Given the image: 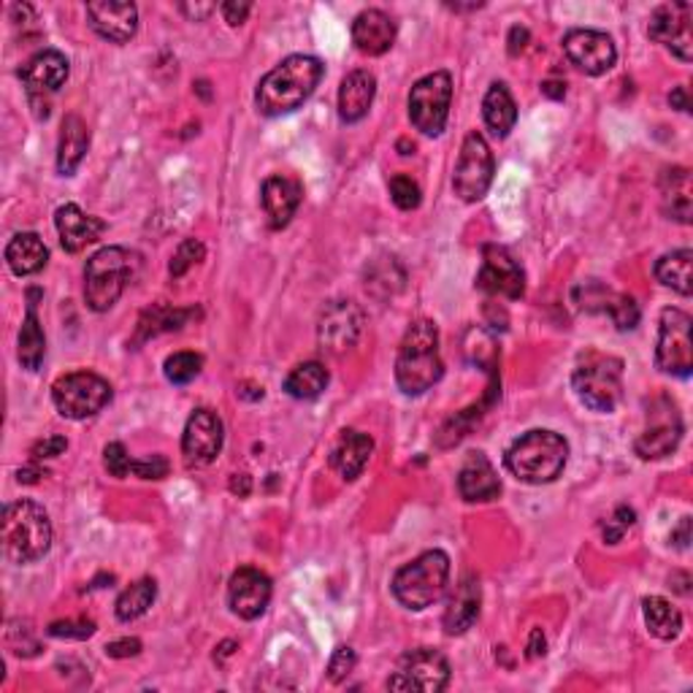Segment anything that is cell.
I'll return each mask as SVG.
<instances>
[{"label": "cell", "mask_w": 693, "mask_h": 693, "mask_svg": "<svg viewBox=\"0 0 693 693\" xmlns=\"http://www.w3.org/2000/svg\"><path fill=\"white\" fill-rule=\"evenodd\" d=\"M396 27L393 16L385 14L382 9H366L355 16L352 22V44L361 54L368 58H379V54L390 52L396 44Z\"/></svg>", "instance_id": "cell-23"}, {"label": "cell", "mask_w": 693, "mask_h": 693, "mask_svg": "<svg viewBox=\"0 0 693 693\" xmlns=\"http://www.w3.org/2000/svg\"><path fill=\"white\" fill-rule=\"evenodd\" d=\"M36 299L38 290H31L27 293L25 320H22L20 328V342H16V357H20L22 368H27V372H38L44 363V355H47V337H44L41 320L36 315Z\"/></svg>", "instance_id": "cell-29"}, {"label": "cell", "mask_w": 693, "mask_h": 693, "mask_svg": "<svg viewBox=\"0 0 693 693\" xmlns=\"http://www.w3.org/2000/svg\"><path fill=\"white\" fill-rule=\"evenodd\" d=\"M326 65L309 54H290L273 71H268L255 89V106L266 117H282L301 109L320 85Z\"/></svg>", "instance_id": "cell-1"}, {"label": "cell", "mask_w": 693, "mask_h": 693, "mask_svg": "<svg viewBox=\"0 0 693 693\" xmlns=\"http://www.w3.org/2000/svg\"><path fill=\"white\" fill-rule=\"evenodd\" d=\"M563 52H567L569 63L578 65L583 74L588 76H601L607 71H612L615 60H618V49L615 41L601 31H569L563 36Z\"/></svg>", "instance_id": "cell-17"}, {"label": "cell", "mask_w": 693, "mask_h": 693, "mask_svg": "<svg viewBox=\"0 0 693 693\" xmlns=\"http://www.w3.org/2000/svg\"><path fill=\"white\" fill-rule=\"evenodd\" d=\"M569 461V445L561 434L534 428L512 441L507 450L504 463L512 477L528 485L556 483Z\"/></svg>", "instance_id": "cell-3"}, {"label": "cell", "mask_w": 693, "mask_h": 693, "mask_svg": "<svg viewBox=\"0 0 693 693\" xmlns=\"http://www.w3.org/2000/svg\"><path fill=\"white\" fill-rule=\"evenodd\" d=\"M494 153L488 142L479 133H469L463 138L461 155H458L455 173H452V190L463 204H477L488 195L490 182H494Z\"/></svg>", "instance_id": "cell-9"}, {"label": "cell", "mask_w": 693, "mask_h": 693, "mask_svg": "<svg viewBox=\"0 0 693 693\" xmlns=\"http://www.w3.org/2000/svg\"><path fill=\"white\" fill-rule=\"evenodd\" d=\"M250 488H253V483H250L247 474H233L231 479V490L239 496H250Z\"/></svg>", "instance_id": "cell-58"}, {"label": "cell", "mask_w": 693, "mask_h": 693, "mask_svg": "<svg viewBox=\"0 0 693 693\" xmlns=\"http://www.w3.org/2000/svg\"><path fill=\"white\" fill-rule=\"evenodd\" d=\"M661 200H664V211H667L672 220L683 222L689 226L691 222V209H693V198H691V173L689 169H667L661 177Z\"/></svg>", "instance_id": "cell-33"}, {"label": "cell", "mask_w": 693, "mask_h": 693, "mask_svg": "<svg viewBox=\"0 0 693 693\" xmlns=\"http://www.w3.org/2000/svg\"><path fill=\"white\" fill-rule=\"evenodd\" d=\"M399 268L401 266L396 263V258H382L379 263H374L366 273V290H372L374 295H379V288H385L382 299L399 293V290L404 288V279H406L404 273H396L393 277V271H399Z\"/></svg>", "instance_id": "cell-39"}, {"label": "cell", "mask_w": 693, "mask_h": 693, "mask_svg": "<svg viewBox=\"0 0 693 693\" xmlns=\"http://www.w3.org/2000/svg\"><path fill=\"white\" fill-rule=\"evenodd\" d=\"M357 664V656L352 647H337L331 656V664H328V678H331V683H344L346 678H350V672L355 669Z\"/></svg>", "instance_id": "cell-48"}, {"label": "cell", "mask_w": 693, "mask_h": 693, "mask_svg": "<svg viewBox=\"0 0 693 693\" xmlns=\"http://www.w3.org/2000/svg\"><path fill=\"white\" fill-rule=\"evenodd\" d=\"M260 200L263 209L268 215V226L273 231L288 226L293 220V215L301 206V187L299 182L288 177H268L260 187Z\"/></svg>", "instance_id": "cell-25"}, {"label": "cell", "mask_w": 693, "mask_h": 693, "mask_svg": "<svg viewBox=\"0 0 693 693\" xmlns=\"http://www.w3.org/2000/svg\"><path fill=\"white\" fill-rule=\"evenodd\" d=\"M656 366L672 377H691L693 372V320L683 309H664L658 326Z\"/></svg>", "instance_id": "cell-11"}, {"label": "cell", "mask_w": 693, "mask_h": 693, "mask_svg": "<svg viewBox=\"0 0 693 693\" xmlns=\"http://www.w3.org/2000/svg\"><path fill=\"white\" fill-rule=\"evenodd\" d=\"M49 260L47 244L36 233H16L5 247V263L16 277H31L38 273Z\"/></svg>", "instance_id": "cell-31"}, {"label": "cell", "mask_w": 693, "mask_h": 693, "mask_svg": "<svg viewBox=\"0 0 693 693\" xmlns=\"http://www.w3.org/2000/svg\"><path fill=\"white\" fill-rule=\"evenodd\" d=\"M672 542H674V547H680V550H685V547H689V542H691V518L680 520L678 531H672Z\"/></svg>", "instance_id": "cell-55"}, {"label": "cell", "mask_w": 693, "mask_h": 693, "mask_svg": "<svg viewBox=\"0 0 693 693\" xmlns=\"http://www.w3.org/2000/svg\"><path fill=\"white\" fill-rule=\"evenodd\" d=\"M683 439V417H680L678 404L667 396L656 399L647 410L645 431L636 436L634 450L642 461H658L678 450Z\"/></svg>", "instance_id": "cell-13"}, {"label": "cell", "mask_w": 693, "mask_h": 693, "mask_svg": "<svg viewBox=\"0 0 693 693\" xmlns=\"http://www.w3.org/2000/svg\"><path fill=\"white\" fill-rule=\"evenodd\" d=\"M206 258V247L198 242V239H184L179 244L177 255L171 258V277H184L195 263H200Z\"/></svg>", "instance_id": "cell-44"}, {"label": "cell", "mask_w": 693, "mask_h": 693, "mask_svg": "<svg viewBox=\"0 0 693 693\" xmlns=\"http://www.w3.org/2000/svg\"><path fill=\"white\" fill-rule=\"evenodd\" d=\"M87 20L89 27L111 44L131 41L138 31V9L133 3L93 0V3H87Z\"/></svg>", "instance_id": "cell-21"}, {"label": "cell", "mask_w": 693, "mask_h": 693, "mask_svg": "<svg viewBox=\"0 0 693 693\" xmlns=\"http://www.w3.org/2000/svg\"><path fill=\"white\" fill-rule=\"evenodd\" d=\"M328 388V372L323 363L317 361H306L301 366H295L293 372L288 374L284 379V393L290 399H299V401H312Z\"/></svg>", "instance_id": "cell-36"}, {"label": "cell", "mask_w": 693, "mask_h": 693, "mask_svg": "<svg viewBox=\"0 0 693 693\" xmlns=\"http://www.w3.org/2000/svg\"><path fill=\"white\" fill-rule=\"evenodd\" d=\"M5 642H9L11 653L25 658L38 656V651H41V645H38L36 636H33V629L22 625V620H11L9 631H5Z\"/></svg>", "instance_id": "cell-43"}, {"label": "cell", "mask_w": 693, "mask_h": 693, "mask_svg": "<svg viewBox=\"0 0 693 693\" xmlns=\"http://www.w3.org/2000/svg\"><path fill=\"white\" fill-rule=\"evenodd\" d=\"M390 198H393V204L399 206V209L412 211L421 206L423 193L421 187H417L415 179L406 177V173H396V177L390 179Z\"/></svg>", "instance_id": "cell-42"}, {"label": "cell", "mask_w": 693, "mask_h": 693, "mask_svg": "<svg viewBox=\"0 0 693 693\" xmlns=\"http://www.w3.org/2000/svg\"><path fill=\"white\" fill-rule=\"evenodd\" d=\"M445 374L439 355V331L431 320H417L406 328L396 357V382L401 393L423 396Z\"/></svg>", "instance_id": "cell-2"}, {"label": "cell", "mask_w": 693, "mask_h": 693, "mask_svg": "<svg viewBox=\"0 0 693 693\" xmlns=\"http://www.w3.org/2000/svg\"><path fill=\"white\" fill-rule=\"evenodd\" d=\"M374 95H377V80L368 71H352L342 80L339 87V117L346 125L352 122H361L368 114L374 104Z\"/></svg>", "instance_id": "cell-27"}, {"label": "cell", "mask_w": 693, "mask_h": 693, "mask_svg": "<svg viewBox=\"0 0 693 693\" xmlns=\"http://www.w3.org/2000/svg\"><path fill=\"white\" fill-rule=\"evenodd\" d=\"M104 463H106V472H109L111 477L122 479L131 474L133 458L127 455V450L122 441H111V445H106V450H104Z\"/></svg>", "instance_id": "cell-46"}, {"label": "cell", "mask_w": 693, "mask_h": 693, "mask_svg": "<svg viewBox=\"0 0 693 693\" xmlns=\"http://www.w3.org/2000/svg\"><path fill=\"white\" fill-rule=\"evenodd\" d=\"M477 288L488 295L518 301L525 293V271L512 253L499 244H485L483 268L477 273Z\"/></svg>", "instance_id": "cell-15"}, {"label": "cell", "mask_w": 693, "mask_h": 693, "mask_svg": "<svg viewBox=\"0 0 693 693\" xmlns=\"http://www.w3.org/2000/svg\"><path fill=\"white\" fill-rule=\"evenodd\" d=\"M0 539H3V552L9 561H41L52 547V523H49L44 507H38L36 501H14V504H5L3 510Z\"/></svg>", "instance_id": "cell-4"}, {"label": "cell", "mask_w": 693, "mask_h": 693, "mask_svg": "<svg viewBox=\"0 0 693 693\" xmlns=\"http://www.w3.org/2000/svg\"><path fill=\"white\" fill-rule=\"evenodd\" d=\"M222 16H226V22L231 27H239L244 20L250 16V11H253V3H236V0H228V3L220 5Z\"/></svg>", "instance_id": "cell-51"}, {"label": "cell", "mask_w": 693, "mask_h": 693, "mask_svg": "<svg viewBox=\"0 0 693 693\" xmlns=\"http://www.w3.org/2000/svg\"><path fill=\"white\" fill-rule=\"evenodd\" d=\"M271 580L255 567H242L239 572H233L231 583H228V605L242 620L260 618L271 601Z\"/></svg>", "instance_id": "cell-20"}, {"label": "cell", "mask_w": 693, "mask_h": 693, "mask_svg": "<svg viewBox=\"0 0 693 693\" xmlns=\"http://www.w3.org/2000/svg\"><path fill=\"white\" fill-rule=\"evenodd\" d=\"M89 147V131L80 114H69L60 127V147H58V171L71 177L80 163L85 160Z\"/></svg>", "instance_id": "cell-30"}, {"label": "cell", "mask_w": 693, "mask_h": 693, "mask_svg": "<svg viewBox=\"0 0 693 693\" xmlns=\"http://www.w3.org/2000/svg\"><path fill=\"white\" fill-rule=\"evenodd\" d=\"M65 450H69V439H65V436H47V439H41L33 445L31 455L36 458V461H44V458L63 455Z\"/></svg>", "instance_id": "cell-50"}, {"label": "cell", "mask_w": 693, "mask_h": 693, "mask_svg": "<svg viewBox=\"0 0 693 693\" xmlns=\"http://www.w3.org/2000/svg\"><path fill=\"white\" fill-rule=\"evenodd\" d=\"M190 315H193V312L155 306V309H149L147 315L142 317V323H138V342H144V339L155 337V333L160 331H177V328L184 326V320H187Z\"/></svg>", "instance_id": "cell-38"}, {"label": "cell", "mask_w": 693, "mask_h": 693, "mask_svg": "<svg viewBox=\"0 0 693 693\" xmlns=\"http://www.w3.org/2000/svg\"><path fill=\"white\" fill-rule=\"evenodd\" d=\"M179 9H182L193 22H200V20H206L211 11H215V5H187L184 3V5H179Z\"/></svg>", "instance_id": "cell-56"}, {"label": "cell", "mask_w": 693, "mask_h": 693, "mask_svg": "<svg viewBox=\"0 0 693 693\" xmlns=\"http://www.w3.org/2000/svg\"><path fill=\"white\" fill-rule=\"evenodd\" d=\"M54 226H58L60 244L65 253L76 255L89 244L98 242L106 231V222L98 217H89L76 204H65L54 211Z\"/></svg>", "instance_id": "cell-24"}, {"label": "cell", "mask_w": 693, "mask_h": 693, "mask_svg": "<svg viewBox=\"0 0 693 693\" xmlns=\"http://www.w3.org/2000/svg\"><path fill=\"white\" fill-rule=\"evenodd\" d=\"M669 104L680 111H691V100H689V93H685V87L674 89V93L669 95Z\"/></svg>", "instance_id": "cell-57"}, {"label": "cell", "mask_w": 693, "mask_h": 693, "mask_svg": "<svg viewBox=\"0 0 693 693\" xmlns=\"http://www.w3.org/2000/svg\"><path fill=\"white\" fill-rule=\"evenodd\" d=\"M483 120L496 138H507L512 127H515L518 122L515 98H512V93L507 89V85H501V82L490 85L488 93H485Z\"/></svg>", "instance_id": "cell-32"}, {"label": "cell", "mask_w": 693, "mask_h": 693, "mask_svg": "<svg viewBox=\"0 0 693 693\" xmlns=\"http://www.w3.org/2000/svg\"><path fill=\"white\" fill-rule=\"evenodd\" d=\"M634 520H636L634 510H629V507H618V510H615V515L609 518L605 525H601L605 542H609V545H618V542L625 536V531L634 525Z\"/></svg>", "instance_id": "cell-47"}, {"label": "cell", "mask_w": 693, "mask_h": 693, "mask_svg": "<svg viewBox=\"0 0 693 693\" xmlns=\"http://www.w3.org/2000/svg\"><path fill=\"white\" fill-rule=\"evenodd\" d=\"M693 5L691 3H667L658 5L647 25V36L656 44H664L669 52L678 54L683 63L693 58Z\"/></svg>", "instance_id": "cell-16"}, {"label": "cell", "mask_w": 693, "mask_h": 693, "mask_svg": "<svg viewBox=\"0 0 693 693\" xmlns=\"http://www.w3.org/2000/svg\"><path fill=\"white\" fill-rule=\"evenodd\" d=\"M452 104V76L434 71L423 76L410 93V120L423 136H439L447 125Z\"/></svg>", "instance_id": "cell-10"}, {"label": "cell", "mask_w": 693, "mask_h": 693, "mask_svg": "<svg viewBox=\"0 0 693 693\" xmlns=\"http://www.w3.org/2000/svg\"><path fill=\"white\" fill-rule=\"evenodd\" d=\"M525 656L528 658H539V656H545L547 653V640H545V634H542V629H534L531 631V640H528V647H525Z\"/></svg>", "instance_id": "cell-53"}, {"label": "cell", "mask_w": 693, "mask_h": 693, "mask_svg": "<svg viewBox=\"0 0 693 693\" xmlns=\"http://www.w3.org/2000/svg\"><path fill=\"white\" fill-rule=\"evenodd\" d=\"M656 277L664 288H672L674 293L689 295L693 293V253L691 250H674L664 255L656 263Z\"/></svg>", "instance_id": "cell-35"}, {"label": "cell", "mask_w": 693, "mask_h": 693, "mask_svg": "<svg viewBox=\"0 0 693 693\" xmlns=\"http://www.w3.org/2000/svg\"><path fill=\"white\" fill-rule=\"evenodd\" d=\"M49 636L54 640H89L95 634V623L93 620L82 618V620H58V623L49 625Z\"/></svg>", "instance_id": "cell-45"}, {"label": "cell", "mask_w": 693, "mask_h": 693, "mask_svg": "<svg viewBox=\"0 0 693 693\" xmlns=\"http://www.w3.org/2000/svg\"><path fill=\"white\" fill-rule=\"evenodd\" d=\"M447 580H450L447 552L428 550L396 572L393 596L401 607L421 612V609L434 607L445 596Z\"/></svg>", "instance_id": "cell-5"}, {"label": "cell", "mask_w": 693, "mask_h": 693, "mask_svg": "<svg viewBox=\"0 0 693 693\" xmlns=\"http://www.w3.org/2000/svg\"><path fill=\"white\" fill-rule=\"evenodd\" d=\"M525 44H528V31H525V27L515 25L510 31V54H512V58H518V54L523 52Z\"/></svg>", "instance_id": "cell-54"}, {"label": "cell", "mask_w": 693, "mask_h": 693, "mask_svg": "<svg viewBox=\"0 0 693 693\" xmlns=\"http://www.w3.org/2000/svg\"><path fill=\"white\" fill-rule=\"evenodd\" d=\"M372 452H374L372 436L361 431H344L331 450V466L342 474L346 483H352V479H357L363 474Z\"/></svg>", "instance_id": "cell-28"}, {"label": "cell", "mask_w": 693, "mask_h": 693, "mask_svg": "<svg viewBox=\"0 0 693 693\" xmlns=\"http://www.w3.org/2000/svg\"><path fill=\"white\" fill-rule=\"evenodd\" d=\"M458 494L469 504L499 499L501 479L485 452H469L466 455L461 472H458Z\"/></svg>", "instance_id": "cell-22"}, {"label": "cell", "mask_w": 693, "mask_h": 693, "mask_svg": "<svg viewBox=\"0 0 693 693\" xmlns=\"http://www.w3.org/2000/svg\"><path fill=\"white\" fill-rule=\"evenodd\" d=\"M542 93L550 95V98H563V93H567V87L556 85V82H547V85H542Z\"/></svg>", "instance_id": "cell-60"}, {"label": "cell", "mask_w": 693, "mask_h": 693, "mask_svg": "<svg viewBox=\"0 0 693 693\" xmlns=\"http://www.w3.org/2000/svg\"><path fill=\"white\" fill-rule=\"evenodd\" d=\"M155 599H158V583L149 578L138 580V583H133L131 588L122 591V596L117 599V605H114L117 618H120L122 623L138 620L149 607L155 605Z\"/></svg>", "instance_id": "cell-37"}, {"label": "cell", "mask_w": 693, "mask_h": 693, "mask_svg": "<svg viewBox=\"0 0 693 693\" xmlns=\"http://www.w3.org/2000/svg\"><path fill=\"white\" fill-rule=\"evenodd\" d=\"M142 653V642L138 640H117L106 645V656L109 658H131Z\"/></svg>", "instance_id": "cell-52"}, {"label": "cell", "mask_w": 693, "mask_h": 693, "mask_svg": "<svg viewBox=\"0 0 693 693\" xmlns=\"http://www.w3.org/2000/svg\"><path fill=\"white\" fill-rule=\"evenodd\" d=\"M71 74L69 58L58 49H41V52L33 54L25 65L20 69V80L25 85L27 100H31L33 111H36L38 120H47L49 117V95L58 93L65 85Z\"/></svg>", "instance_id": "cell-12"}, {"label": "cell", "mask_w": 693, "mask_h": 693, "mask_svg": "<svg viewBox=\"0 0 693 693\" xmlns=\"http://www.w3.org/2000/svg\"><path fill=\"white\" fill-rule=\"evenodd\" d=\"M204 368V357L198 352H173V355L166 357V379L173 385H190Z\"/></svg>", "instance_id": "cell-40"}, {"label": "cell", "mask_w": 693, "mask_h": 693, "mask_svg": "<svg viewBox=\"0 0 693 693\" xmlns=\"http://www.w3.org/2000/svg\"><path fill=\"white\" fill-rule=\"evenodd\" d=\"M450 683V661L434 647H417L401 656L399 672L388 680L390 691L439 693Z\"/></svg>", "instance_id": "cell-14"}, {"label": "cell", "mask_w": 693, "mask_h": 693, "mask_svg": "<svg viewBox=\"0 0 693 693\" xmlns=\"http://www.w3.org/2000/svg\"><path fill=\"white\" fill-rule=\"evenodd\" d=\"M605 312L612 317V323L618 326V331H634L640 326V306L631 295H620V293H609Z\"/></svg>", "instance_id": "cell-41"}, {"label": "cell", "mask_w": 693, "mask_h": 693, "mask_svg": "<svg viewBox=\"0 0 693 693\" xmlns=\"http://www.w3.org/2000/svg\"><path fill=\"white\" fill-rule=\"evenodd\" d=\"M52 401L69 421H87L111 401V385L95 372H71L52 385Z\"/></svg>", "instance_id": "cell-8"}, {"label": "cell", "mask_w": 693, "mask_h": 693, "mask_svg": "<svg viewBox=\"0 0 693 693\" xmlns=\"http://www.w3.org/2000/svg\"><path fill=\"white\" fill-rule=\"evenodd\" d=\"M38 477H44V472L38 466L20 469V483H38Z\"/></svg>", "instance_id": "cell-59"}, {"label": "cell", "mask_w": 693, "mask_h": 693, "mask_svg": "<svg viewBox=\"0 0 693 693\" xmlns=\"http://www.w3.org/2000/svg\"><path fill=\"white\" fill-rule=\"evenodd\" d=\"M572 388L591 412L609 415L623 399V361L591 350L574 368Z\"/></svg>", "instance_id": "cell-6"}, {"label": "cell", "mask_w": 693, "mask_h": 693, "mask_svg": "<svg viewBox=\"0 0 693 693\" xmlns=\"http://www.w3.org/2000/svg\"><path fill=\"white\" fill-rule=\"evenodd\" d=\"M642 612H645L647 631H651L653 636H658V640H678L680 631H683V615H680V609L669 605L661 596H647V599H642Z\"/></svg>", "instance_id": "cell-34"}, {"label": "cell", "mask_w": 693, "mask_h": 693, "mask_svg": "<svg viewBox=\"0 0 693 693\" xmlns=\"http://www.w3.org/2000/svg\"><path fill=\"white\" fill-rule=\"evenodd\" d=\"M131 474L142 479H163L169 474V461L163 455H153L147 461H133Z\"/></svg>", "instance_id": "cell-49"}, {"label": "cell", "mask_w": 693, "mask_h": 693, "mask_svg": "<svg viewBox=\"0 0 693 693\" xmlns=\"http://www.w3.org/2000/svg\"><path fill=\"white\" fill-rule=\"evenodd\" d=\"M136 273V255L125 247H104L85 266V301L93 312H109Z\"/></svg>", "instance_id": "cell-7"}, {"label": "cell", "mask_w": 693, "mask_h": 693, "mask_svg": "<svg viewBox=\"0 0 693 693\" xmlns=\"http://www.w3.org/2000/svg\"><path fill=\"white\" fill-rule=\"evenodd\" d=\"M479 605H483V588H479L477 578H463L458 583L455 594H452L450 605L445 609V631L450 636H461L477 623Z\"/></svg>", "instance_id": "cell-26"}, {"label": "cell", "mask_w": 693, "mask_h": 693, "mask_svg": "<svg viewBox=\"0 0 693 693\" xmlns=\"http://www.w3.org/2000/svg\"><path fill=\"white\" fill-rule=\"evenodd\" d=\"M222 441H226V428H222V421L217 417V412L195 410L190 415L182 436L184 461L190 466H209L220 455Z\"/></svg>", "instance_id": "cell-18"}, {"label": "cell", "mask_w": 693, "mask_h": 693, "mask_svg": "<svg viewBox=\"0 0 693 693\" xmlns=\"http://www.w3.org/2000/svg\"><path fill=\"white\" fill-rule=\"evenodd\" d=\"M363 331V312L352 301H333L323 309L320 326H317V339L323 350L342 355V352L355 346Z\"/></svg>", "instance_id": "cell-19"}]
</instances>
